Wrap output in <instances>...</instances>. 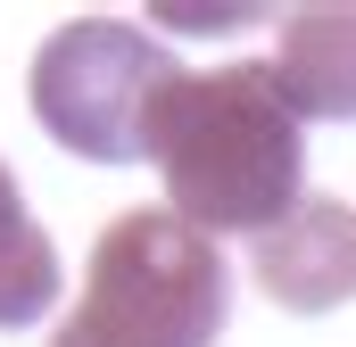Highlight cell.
<instances>
[{"label":"cell","mask_w":356,"mask_h":347,"mask_svg":"<svg viewBox=\"0 0 356 347\" xmlns=\"http://www.w3.org/2000/svg\"><path fill=\"white\" fill-rule=\"evenodd\" d=\"M232 314V264L175 207H133L99 232L75 314L50 347H216Z\"/></svg>","instance_id":"cell-2"},{"label":"cell","mask_w":356,"mask_h":347,"mask_svg":"<svg viewBox=\"0 0 356 347\" xmlns=\"http://www.w3.org/2000/svg\"><path fill=\"white\" fill-rule=\"evenodd\" d=\"M175 75H182V58L158 50L141 25L67 17L33 50L25 99H33V116L58 149H75L91 166H133V158H158V108H166Z\"/></svg>","instance_id":"cell-3"},{"label":"cell","mask_w":356,"mask_h":347,"mask_svg":"<svg viewBox=\"0 0 356 347\" xmlns=\"http://www.w3.org/2000/svg\"><path fill=\"white\" fill-rule=\"evenodd\" d=\"M58 289H67L58 248H50V232L25 215V198H17V174L0 166V331H25V323H42V314L58 306Z\"/></svg>","instance_id":"cell-6"},{"label":"cell","mask_w":356,"mask_h":347,"mask_svg":"<svg viewBox=\"0 0 356 347\" xmlns=\"http://www.w3.org/2000/svg\"><path fill=\"white\" fill-rule=\"evenodd\" d=\"M249 273L282 314H332L356 298V215L340 198H307L249 248Z\"/></svg>","instance_id":"cell-4"},{"label":"cell","mask_w":356,"mask_h":347,"mask_svg":"<svg viewBox=\"0 0 356 347\" xmlns=\"http://www.w3.org/2000/svg\"><path fill=\"white\" fill-rule=\"evenodd\" d=\"M158 174L191 232L224 240L249 232L266 240L307 207V141L298 108L273 83V58H232V67H182L166 108H158Z\"/></svg>","instance_id":"cell-1"},{"label":"cell","mask_w":356,"mask_h":347,"mask_svg":"<svg viewBox=\"0 0 356 347\" xmlns=\"http://www.w3.org/2000/svg\"><path fill=\"white\" fill-rule=\"evenodd\" d=\"M273 83L298 124H356V8H290L273 42Z\"/></svg>","instance_id":"cell-5"}]
</instances>
